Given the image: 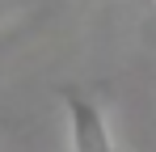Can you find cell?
I'll list each match as a JSON object with an SVG mask.
<instances>
[{"instance_id":"obj_1","label":"cell","mask_w":156,"mask_h":152,"mask_svg":"<svg viewBox=\"0 0 156 152\" xmlns=\"http://www.w3.org/2000/svg\"><path fill=\"white\" fill-rule=\"evenodd\" d=\"M63 114H68V139H72V152H118L114 148V135H110V123H105L101 106L80 93L76 85L63 89Z\"/></svg>"}]
</instances>
